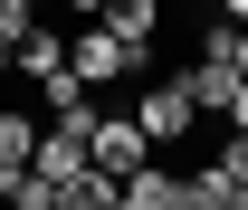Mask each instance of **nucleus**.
I'll list each match as a JSON object with an SVG mask.
<instances>
[{
	"instance_id": "obj_1",
	"label": "nucleus",
	"mask_w": 248,
	"mask_h": 210,
	"mask_svg": "<svg viewBox=\"0 0 248 210\" xmlns=\"http://www.w3.org/2000/svg\"><path fill=\"white\" fill-rule=\"evenodd\" d=\"M67 67H77L86 86H115V77H134L143 58H134V48H124V38L105 29V19H95V29H77V38H67Z\"/></svg>"
},
{
	"instance_id": "obj_2",
	"label": "nucleus",
	"mask_w": 248,
	"mask_h": 210,
	"mask_svg": "<svg viewBox=\"0 0 248 210\" xmlns=\"http://www.w3.org/2000/svg\"><path fill=\"white\" fill-rule=\"evenodd\" d=\"M134 115H143V134H153V144H172V134H191V124H201V96H191V77H162V86H143V105H134Z\"/></svg>"
},
{
	"instance_id": "obj_3",
	"label": "nucleus",
	"mask_w": 248,
	"mask_h": 210,
	"mask_svg": "<svg viewBox=\"0 0 248 210\" xmlns=\"http://www.w3.org/2000/svg\"><path fill=\"white\" fill-rule=\"evenodd\" d=\"M105 29H115L134 58H153V38H162V0H105Z\"/></svg>"
},
{
	"instance_id": "obj_4",
	"label": "nucleus",
	"mask_w": 248,
	"mask_h": 210,
	"mask_svg": "<svg viewBox=\"0 0 248 210\" xmlns=\"http://www.w3.org/2000/svg\"><path fill=\"white\" fill-rule=\"evenodd\" d=\"M182 201H191L182 172H153V162H134V172H124V210H182Z\"/></svg>"
},
{
	"instance_id": "obj_5",
	"label": "nucleus",
	"mask_w": 248,
	"mask_h": 210,
	"mask_svg": "<svg viewBox=\"0 0 248 210\" xmlns=\"http://www.w3.org/2000/svg\"><path fill=\"white\" fill-rule=\"evenodd\" d=\"M86 162H95V153L77 144V134H58V124H48V134H38V172L58 181V201H67V191H77V172H86Z\"/></svg>"
},
{
	"instance_id": "obj_6",
	"label": "nucleus",
	"mask_w": 248,
	"mask_h": 210,
	"mask_svg": "<svg viewBox=\"0 0 248 210\" xmlns=\"http://www.w3.org/2000/svg\"><path fill=\"white\" fill-rule=\"evenodd\" d=\"M10 58H19V77H58V67H67V38H58V29H38V19H29Z\"/></svg>"
},
{
	"instance_id": "obj_7",
	"label": "nucleus",
	"mask_w": 248,
	"mask_h": 210,
	"mask_svg": "<svg viewBox=\"0 0 248 210\" xmlns=\"http://www.w3.org/2000/svg\"><path fill=\"white\" fill-rule=\"evenodd\" d=\"M29 162H38V124L0 105V172H29Z\"/></svg>"
},
{
	"instance_id": "obj_8",
	"label": "nucleus",
	"mask_w": 248,
	"mask_h": 210,
	"mask_svg": "<svg viewBox=\"0 0 248 210\" xmlns=\"http://www.w3.org/2000/svg\"><path fill=\"white\" fill-rule=\"evenodd\" d=\"M219 191H229V210H239V191H248V124H229V144H219Z\"/></svg>"
},
{
	"instance_id": "obj_9",
	"label": "nucleus",
	"mask_w": 248,
	"mask_h": 210,
	"mask_svg": "<svg viewBox=\"0 0 248 210\" xmlns=\"http://www.w3.org/2000/svg\"><path fill=\"white\" fill-rule=\"evenodd\" d=\"M229 124H248V77H239V86H229Z\"/></svg>"
},
{
	"instance_id": "obj_10",
	"label": "nucleus",
	"mask_w": 248,
	"mask_h": 210,
	"mask_svg": "<svg viewBox=\"0 0 248 210\" xmlns=\"http://www.w3.org/2000/svg\"><path fill=\"white\" fill-rule=\"evenodd\" d=\"M67 10H86V19H105V0H67Z\"/></svg>"
},
{
	"instance_id": "obj_11",
	"label": "nucleus",
	"mask_w": 248,
	"mask_h": 210,
	"mask_svg": "<svg viewBox=\"0 0 248 210\" xmlns=\"http://www.w3.org/2000/svg\"><path fill=\"white\" fill-rule=\"evenodd\" d=\"M10 67H19V58H10V38H0V77H10Z\"/></svg>"
},
{
	"instance_id": "obj_12",
	"label": "nucleus",
	"mask_w": 248,
	"mask_h": 210,
	"mask_svg": "<svg viewBox=\"0 0 248 210\" xmlns=\"http://www.w3.org/2000/svg\"><path fill=\"white\" fill-rule=\"evenodd\" d=\"M219 10H229V19H248V0H219Z\"/></svg>"
},
{
	"instance_id": "obj_13",
	"label": "nucleus",
	"mask_w": 248,
	"mask_h": 210,
	"mask_svg": "<svg viewBox=\"0 0 248 210\" xmlns=\"http://www.w3.org/2000/svg\"><path fill=\"white\" fill-rule=\"evenodd\" d=\"M201 10H219V0H201Z\"/></svg>"
},
{
	"instance_id": "obj_14",
	"label": "nucleus",
	"mask_w": 248,
	"mask_h": 210,
	"mask_svg": "<svg viewBox=\"0 0 248 210\" xmlns=\"http://www.w3.org/2000/svg\"><path fill=\"white\" fill-rule=\"evenodd\" d=\"M239 210H248V191H239Z\"/></svg>"
}]
</instances>
